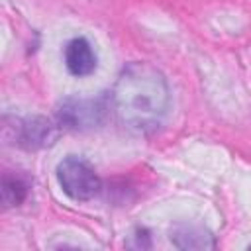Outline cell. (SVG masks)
Segmentation results:
<instances>
[{
    "label": "cell",
    "instance_id": "4",
    "mask_svg": "<svg viewBox=\"0 0 251 251\" xmlns=\"http://www.w3.org/2000/svg\"><path fill=\"white\" fill-rule=\"evenodd\" d=\"M108 106L104 100L92 98H65L57 108L59 126L65 129H92L104 122Z\"/></svg>",
    "mask_w": 251,
    "mask_h": 251
},
{
    "label": "cell",
    "instance_id": "1",
    "mask_svg": "<svg viewBox=\"0 0 251 251\" xmlns=\"http://www.w3.org/2000/svg\"><path fill=\"white\" fill-rule=\"evenodd\" d=\"M110 106L124 127L135 133H151L169 114V82L153 65L129 63L118 75L110 92Z\"/></svg>",
    "mask_w": 251,
    "mask_h": 251
},
{
    "label": "cell",
    "instance_id": "3",
    "mask_svg": "<svg viewBox=\"0 0 251 251\" xmlns=\"http://www.w3.org/2000/svg\"><path fill=\"white\" fill-rule=\"evenodd\" d=\"M55 126L45 118H0V141L24 149H37L53 143Z\"/></svg>",
    "mask_w": 251,
    "mask_h": 251
},
{
    "label": "cell",
    "instance_id": "2",
    "mask_svg": "<svg viewBox=\"0 0 251 251\" xmlns=\"http://www.w3.org/2000/svg\"><path fill=\"white\" fill-rule=\"evenodd\" d=\"M55 175L61 190L75 202H88L102 190V180L94 167L76 155L65 157L57 165Z\"/></svg>",
    "mask_w": 251,
    "mask_h": 251
},
{
    "label": "cell",
    "instance_id": "5",
    "mask_svg": "<svg viewBox=\"0 0 251 251\" xmlns=\"http://www.w3.org/2000/svg\"><path fill=\"white\" fill-rule=\"evenodd\" d=\"M98 59L86 37H73L65 45V67L73 76H88L96 71Z\"/></svg>",
    "mask_w": 251,
    "mask_h": 251
},
{
    "label": "cell",
    "instance_id": "6",
    "mask_svg": "<svg viewBox=\"0 0 251 251\" xmlns=\"http://www.w3.org/2000/svg\"><path fill=\"white\" fill-rule=\"evenodd\" d=\"M29 184L24 176L16 173H0V210L18 208L25 202Z\"/></svg>",
    "mask_w": 251,
    "mask_h": 251
}]
</instances>
